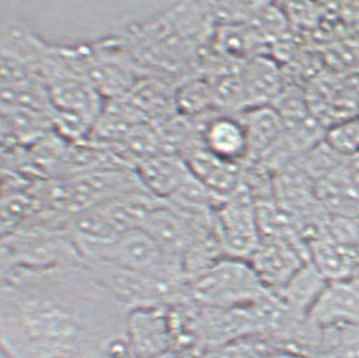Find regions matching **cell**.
<instances>
[{"label": "cell", "mask_w": 359, "mask_h": 358, "mask_svg": "<svg viewBox=\"0 0 359 358\" xmlns=\"http://www.w3.org/2000/svg\"><path fill=\"white\" fill-rule=\"evenodd\" d=\"M127 313L83 263L17 267L0 281V358H100Z\"/></svg>", "instance_id": "1"}, {"label": "cell", "mask_w": 359, "mask_h": 358, "mask_svg": "<svg viewBox=\"0 0 359 358\" xmlns=\"http://www.w3.org/2000/svg\"><path fill=\"white\" fill-rule=\"evenodd\" d=\"M269 293L250 261L231 257L219 260L189 280V299L203 307H250Z\"/></svg>", "instance_id": "2"}, {"label": "cell", "mask_w": 359, "mask_h": 358, "mask_svg": "<svg viewBox=\"0 0 359 358\" xmlns=\"http://www.w3.org/2000/svg\"><path fill=\"white\" fill-rule=\"evenodd\" d=\"M71 51L83 77L105 100L127 95L141 80V66L123 37L71 46Z\"/></svg>", "instance_id": "3"}, {"label": "cell", "mask_w": 359, "mask_h": 358, "mask_svg": "<svg viewBox=\"0 0 359 358\" xmlns=\"http://www.w3.org/2000/svg\"><path fill=\"white\" fill-rule=\"evenodd\" d=\"M214 228L225 256L248 261L262 239L257 201L242 184L231 198L218 206Z\"/></svg>", "instance_id": "4"}, {"label": "cell", "mask_w": 359, "mask_h": 358, "mask_svg": "<svg viewBox=\"0 0 359 358\" xmlns=\"http://www.w3.org/2000/svg\"><path fill=\"white\" fill-rule=\"evenodd\" d=\"M83 261L109 263L135 272H154L166 263L168 257L161 251L144 230H129L108 244L79 251Z\"/></svg>", "instance_id": "5"}, {"label": "cell", "mask_w": 359, "mask_h": 358, "mask_svg": "<svg viewBox=\"0 0 359 358\" xmlns=\"http://www.w3.org/2000/svg\"><path fill=\"white\" fill-rule=\"evenodd\" d=\"M248 261L264 288L276 293L308 263V251L285 238L262 236Z\"/></svg>", "instance_id": "6"}, {"label": "cell", "mask_w": 359, "mask_h": 358, "mask_svg": "<svg viewBox=\"0 0 359 358\" xmlns=\"http://www.w3.org/2000/svg\"><path fill=\"white\" fill-rule=\"evenodd\" d=\"M212 228L214 225H203L180 214L165 201L149 216L143 227L166 256L179 260Z\"/></svg>", "instance_id": "7"}, {"label": "cell", "mask_w": 359, "mask_h": 358, "mask_svg": "<svg viewBox=\"0 0 359 358\" xmlns=\"http://www.w3.org/2000/svg\"><path fill=\"white\" fill-rule=\"evenodd\" d=\"M315 195L329 217H359V154L346 156L333 173L318 180Z\"/></svg>", "instance_id": "8"}, {"label": "cell", "mask_w": 359, "mask_h": 358, "mask_svg": "<svg viewBox=\"0 0 359 358\" xmlns=\"http://www.w3.org/2000/svg\"><path fill=\"white\" fill-rule=\"evenodd\" d=\"M126 337L138 358H156L171 350L166 307L130 309L124 324Z\"/></svg>", "instance_id": "9"}, {"label": "cell", "mask_w": 359, "mask_h": 358, "mask_svg": "<svg viewBox=\"0 0 359 358\" xmlns=\"http://www.w3.org/2000/svg\"><path fill=\"white\" fill-rule=\"evenodd\" d=\"M50 47L51 45L39 39L13 8H0V58L27 65L37 77L39 65Z\"/></svg>", "instance_id": "10"}, {"label": "cell", "mask_w": 359, "mask_h": 358, "mask_svg": "<svg viewBox=\"0 0 359 358\" xmlns=\"http://www.w3.org/2000/svg\"><path fill=\"white\" fill-rule=\"evenodd\" d=\"M308 319L320 328L359 324V291L352 279L329 282L310 310Z\"/></svg>", "instance_id": "11"}, {"label": "cell", "mask_w": 359, "mask_h": 358, "mask_svg": "<svg viewBox=\"0 0 359 358\" xmlns=\"http://www.w3.org/2000/svg\"><path fill=\"white\" fill-rule=\"evenodd\" d=\"M238 117L248 140L247 160H263L280 148L285 140V124L276 108L272 105L250 108Z\"/></svg>", "instance_id": "12"}, {"label": "cell", "mask_w": 359, "mask_h": 358, "mask_svg": "<svg viewBox=\"0 0 359 358\" xmlns=\"http://www.w3.org/2000/svg\"><path fill=\"white\" fill-rule=\"evenodd\" d=\"M161 204H163V200L156 198L143 186H140L97 206L111 228L118 234H122L129 230H143L149 216Z\"/></svg>", "instance_id": "13"}, {"label": "cell", "mask_w": 359, "mask_h": 358, "mask_svg": "<svg viewBox=\"0 0 359 358\" xmlns=\"http://www.w3.org/2000/svg\"><path fill=\"white\" fill-rule=\"evenodd\" d=\"M201 146L219 160L242 164L248 157V140L238 115H215L201 132Z\"/></svg>", "instance_id": "14"}, {"label": "cell", "mask_w": 359, "mask_h": 358, "mask_svg": "<svg viewBox=\"0 0 359 358\" xmlns=\"http://www.w3.org/2000/svg\"><path fill=\"white\" fill-rule=\"evenodd\" d=\"M135 173L149 194L166 201L190 175V168L184 156L160 152L140 164Z\"/></svg>", "instance_id": "15"}, {"label": "cell", "mask_w": 359, "mask_h": 358, "mask_svg": "<svg viewBox=\"0 0 359 358\" xmlns=\"http://www.w3.org/2000/svg\"><path fill=\"white\" fill-rule=\"evenodd\" d=\"M308 258L327 282L351 280L357 275V266L351 252L339 244L327 228L309 239Z\"/></svg>", "instance_id": "16"}, {"label": "cell", "mask_w": 359, "mask_h": 358, "mask_svg": "<svg viewBox=\"0 0 359 358\" xmlns=\"http://www.w3.org/2000/svg\"><path fill=\"white\" fill-rule=\"evenodd\" d=\"M242 80L248 109L271 105L283 90V75L278 65L263 55H257L244 62Z\"/></svg>", "instance_id": "17"}, {"label": "cell", "mask_w": 359, "mask_h": 358, "mask_svg": "<svg viewBox=\"0 0 359 358\" xmlns=\"http://www.w3.org/2000/svg\"><path fill=\"white\" fill-rule=\"evenodd\" d=\"M327 284L329 282L324 276L315 269L313 263L308 261L283 288L273 294L291 313L302 318H308L310 310L320 298Z\"/></svg>", "instance_id": "18"}, {"label": "cell", "mask_w": 359, "mask_h": 358, "mask_svg": "<svg viewBox=\"0 0 359 358\" xmlns=\"http://www.w3.org/2000/svg\"><path fill=\"white\" fill-rule=\"evenodd\" d=\"M321 329L320 347L314 358H359V324Z\"/></svg>", "instance_id": "19"}, {"label": "cell", "mask_w": 359, "mask_h": 358, "mask_svg": "<svg viewBox=\"0 0 359 358\" xmlns=\"http://www.w3.org/2000/svg\"><path fill=\"white\" fill-rule=\"evenodd\" d=\"M173 100L181 114L189 117L205 114L209 109L215 107L212 84L203 79L185 81L175 93Z\"/></svg>", "instance_id": "20"}, {"label": "cell", "mask_w": 359, "mask_h": 358, "mask_svg": "<svg viewBox=\"0 0 359 358\" xmlns=\"http://www.w3.org/2000/svg\"><path fill=\"white\" fill-rule=\"evenodd\" d=\"M278 354L267 340L255 336L214 348L205 358H272Z\"/></svg>", "instance_id": "21"}, {"label": "cell", "mask_w": 359, "mask_h": 358, "mask_svg": "<svg viewBox=\"0 0 359 358\" xmlns=\"http://www.w3.org/2000/svg\"><path fill=\"white\" fill-rule=\"evenodd\" d=\"M31 205V200L20 194L0 199V238H6L20 230Z\"/></svg>", "instance_id": "22"}, {"label": "cell", "mask_w": 359, "mask_h": 358, "mask_svg": "<svg viewBox=\"0 0 359 358\" xmlns=\"http://www.w3.org/2000/svg\"><path fill=\"white\" fill-rule=\"evenodd\" d=\"M100 358H138L129 345L126 333L111 339L104 348Z\"/></svg>", "instance_id": "23"}, {"label": "cell", "mask_w": 359, "mask_h": 358, "mask_svg": "<svg viewBox=\"0 0 359 358\" xmlns=\"http://www.w3.org/2000/svg\"><path fill=\"white\" fill-rule=\"evenodd\" d=\"M156 358H179L177 356H175L173 354L172 352H168V353H166V354H163V356H160V357H156Z\"/></svg>", "instance_id": "24"}, {"label": "cell", "mask_w": 359, "mask_h": 358, "mask_svg": "<svg viewBox=\"0 0 359 358\" xmlns=\"http://www.w3.org/2000/svg\"><path fill=\"white\" fill-rule=\"evenodd\" d=\"M272 358H300L295 357V356H289V354H278V356H275V357Z\"/></svg>", "instance_id": "25"}]
</instances>
